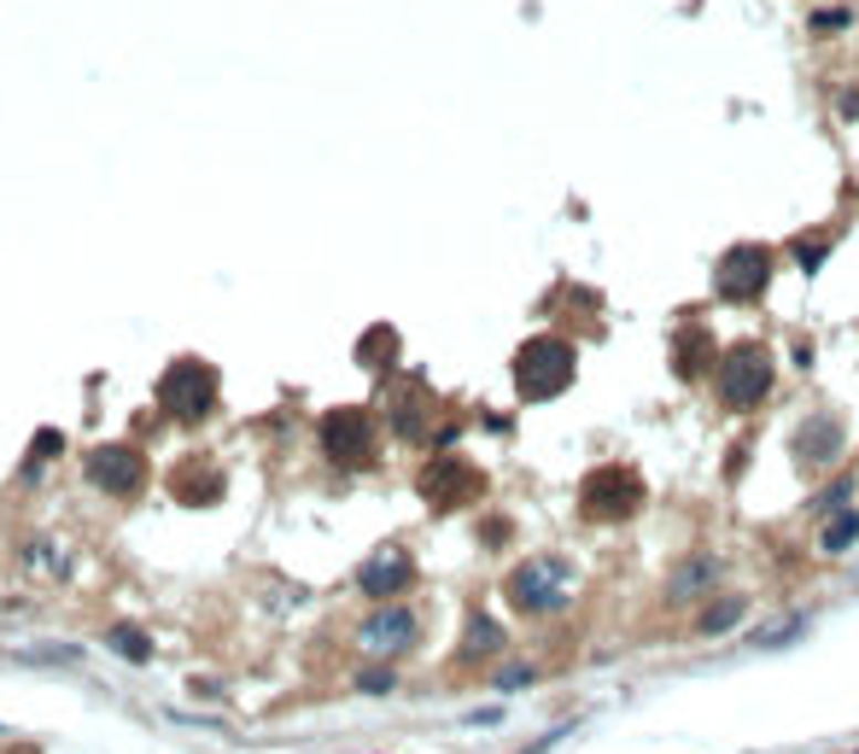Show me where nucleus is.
<instances>
[{"label": "nucleus", "mask_w": 859, "mask_h": 754, "mask_svg": "<svg viewBox=\"0 0 859 754\" xmlns=\"http://www.w3.org/2000/svg\"><path fill=\"white\" fill-rule=\"evenodd\" d=\"M848 24H853V12H842V7H825L813 18V30H848Z\"/></svg>", "instance_id": "6ab92c4d"}, {"label": "nucleus", "mask_w": 859, "mask_h": 754, "mask_svg": "<svg viewBox=\"0 0 859 754\" xmlns=\"http://www.w3.org/2000/svg\"><path fill=\"white\" fill-rule=\"evenodd\" d=\"M825 252H830V240H825V234H813V240L802 234V240H795V263H802L807 275L818 270V263H825Z\"/></svg>", "instance_id": "a211bd4d"}, {"label": "nucleus", "mask_w": 859, "mask_h": 754, "mask_svg": "<svg viewBox=\"0 0 859 754\" xmlns=\"http://www.w3.org/2000/svg\"><path fill=\"white\" fill-rule=\"evenodd\" d=\"M497 649H503V626H497V620H485V615H474V620H468V638H462V661L497 656Z\"/></svg>", "instance_id": "f3484780"}, {"label": "nucleus", "mask_w": 859, "mask_h": 754, "mask_svg": "<svg viewBox=\"0 0 859 754\" xmlns=\"http://www.w3.org/2000/svg\"><path fill=\"white\" fill-rule=\"evenodd\" d=\"M643 509V474L638 468H626V462H608V468H590L585 485H579V515L585 521H631Z\"/></svg>", "instance_id": "7ed1b4c3"}, {"label": "nucleus", "mask_w": 859, "mask_h": 754, "mask_svg": "<svg viewBox=\"0 0 859 754\" xmlns=\"http://www.w3.org/2000/svg\"><path fill=\"white\" fill-rule=\"evenodd\" d=\"M713 579H720V562L713 556H684L679 567H672L667 579V603H690V597H708Z\"/></svg>", "instance_id": "4468645a"}, {"label": "nucleus", "mask_w": 859, "mask_h": 754, "mask_svg": "<svg viewBox=\"0 0 859 754\" xmlns=\"http://www.w3.org/2000/svg\"><path fill=\"white\" fill-rule=\"evenodd\" d=\"M573 375H579V352H573V339H562V334H532L515 352V392L526 404L562 398L573 386Z\"/></svg>", "instance_id": "f03ea898"}, {"label": "nucleus", "mask_w": 859, "mask_h": 754, "mask_svg": "<svg viewBox=\"0 0 859 754\" xmlns=\"http://www.w3.org/2000/svg\"><path fill=\"white\" fill-rule=\"evenodd\" d=\"M802 444H795V451H802V462L807 468H830L836 457L848 451V439H842V421L836 416H807L802 421V433H795Z\"/></svg>", "instance_id": "f8f14e48"}, {"label": "nucleus", "mask_w": 859, "mask_h": 754, "mask_svg": "<svg viewBox=\"0 0 859 754\" xmlns=\"http://www.w3.org/2000/svg\"><path fill=\"white\" fill-rule=\"evenodd\" d=\"M480 485H485V480H480L468 462L444 457V462H433V468L421 474V498L433 503V509H457V503H474V498H480Z\"/></svg>", "instance_id": "0eeeda50"}, {"label": "nucleus", "mask_w": 859, "mask_h": 754, "mask_svg": "<svg viewBox=\"0 0 859 754\" xmlns=\"http://www.w3.org/2000/svg\"><path fill=\"white\" fill-rule=\"evenodd\" d=\"M772 281V247H731L713 263V293L725 304H754Z\"/></svg>", "instance_id": "39448f33"}, {"label": "nucleus", "mask_w": 859, "mask_h": 754, "mask_svg": "<svg viewBox=\"0 0 859 754\" xmlns=\"http://www.w3.org/2000/svg\"><path fill=\"white\" fill-rule=\"evenodd\" d=\"M848 485H853V480H836V485H830V492H825V498H818L813 509H830V503H842V498H848Z\"/></svg>", "instance_id": "4be33fe9"}, {"label": "nucleus", "mask_w": 859, "mask_h": 754, "mask_svg": "<svg viewBox=\"0 0 859 754\" xmlns=\"http://www.w3.org/2000/svg\"><path fill=\"white\" fill-rule=\"evenodd\" d=\"M211 392H217V375L205 369V363H181V369L164 380V404H170L181 421H199L211 410Z\"/></svg>", "instance_id": "6e6552de"}, {"label": "nucleus", "mask_w": 859, "mask_h": 754, "mask_svg": "<svg viewBox=\"0 0 859 754\" xmlns=\"http://www.w3.org/2000/svg\"><path fill=\"white\" fill-rule=\"evenodd\" d=\"M859 544V509H842V515L825 521V533H818V549L825 556H848V549Z\"/></svg>", "instance_id": "dca6fc26"}, {"label": "nucleus", "mask_w": 859, "mask_h": 754, "mask_svg": "<svg viewBox=\"0 0 859 754\" xmlns=\"http://www.w3.org/2000/svg\"><path fill=\"white\" fill-rule=\"evenodd\" d=\"M416 643V615L409 608H375V615L363 620V649H375V656H398V649Z\"/></svg>", "instance_id": "9d476101"}, {"label": "nucleus", "mask_w": 859, "mask_h": 754, "mask_svg": "<svg viewBox=\"0 0 859 754\" xmlns=\"http://www.w3.org/2000/svg\"><path fill=\"white\" fill-rule=\"evenodd\" d=\"M363 690H392V672H386V667H368V672H363Z\"/></svg>", "instance_id": "412c9836"}, {"label": "nucleus", "mask_w": 859, "mask_h": 754, "mask_svg": "<svg viewBox=\"0 0 859 754\" xmlns=\"http://www.w3.org/2000/svg\"><path fill=\"white\" fill-rule=\"evenodd\" d=\"M567 579H573L567 562L532 556V562H521L515 574L503 579V597H509V608H515V615H549V608L567 603Z\"/></svg>", "instance_id": "20e7f679"}, {"label": "nucleus", "mask_w": 859, "mask_h": 754, "mask_svg": "<svg viewBox=\"0 0 859 754\" xmlns=\"http://www.w3.org/2000/svg\"><path fill=\"white\" fill-rule=\"evenodd\" d=\"M672 369H679V380L713 375V334L708 328H679L672 334Z\"/></svg>", "instance_id": "ddd939ff"}, {"label": "nucleus", "mask_w": 859, "mask_h": 754, "mask_svg": "<svg viewBox=\"0 0 859 754\" xmlns=\"http://www.w3.org/2000/svg\"><path fill=\"white\" fill-rule=\"evenodd\" d=\"M88 480L99 485V492H135L140 485V457L129 451V444H106V451L88 457Z\"/></svg>", "instance_id": "9b49d317"}, {"label": "nucleus", "mask_w": 859, "mask_h": 754, "mask_svg": "<svg viewBox=\"0 0 859 754\" xmlns=\"http://www.w3.org/2000/svg\"><path fill=\"white\" fill-rule=\"evenodd\" d=\"M713 392L731 416H754L772 398V352L761 339H736L713 363Z\"/></svg>", "instance_id": "f257e3e1"}, {"label": "nucleus", "mask_w": 859, "mask_h": 754, "mask_svg": "<svg viewBox=\"0 0 859 754\" xmlns=\"http://www.w3.org/2000/svg\"><path fill=\"white\" fill-rule=\"evenodd\" d=\"M409 579H416V562H409L404 549H380V556H368L363 574H357V585H363L375 603H392L398 590H409Z\"/></svg>", "instance_id": "1a4fd4ad"}, {"label": "nucleus", "mask_w": 859, "mask_h": 754, "mask_svg": "<svg viewBox=\"0 0 859 754\" xmlns=\"http://www.w3.org/2000/svg\"><path fill=\"white\" fill-rule=\"evenodd\" d=\"M743 615H748V597H713L708 608H702V620H695V631H702V638H725L731 626H743Z\"/></svg>", "instance_id": "2eb2a0df"}, {"label": "nucleus", "mask_w": 859, "mask_h": 754, "mask_svg": "<svg viewBox=\"0 0 859 754\" xmlns=\"http://www.w3.org/2000/svg\"><path fill=\"white\" fill-rule=\"evenodd\" d=\"M532 679H538L532 667H503V672H497V684H503V690H521V684H532Z\"/></svg>", "instance_id": "aec40b11"}, {"label": "nucleus", "mask_w": 859, "mask_h": 754, "mask_svg": "<svg viewBox=\"0 0 859 754\" xmlns=\"http://www.w3.org/2000/svg\"><path fill=\"white\" fill-rule=\"evenodd\" d=\"M322 451L339 468H368L375 462V421L363 410H327L322 416Z\"/></svg>", "instance_id": "423d86ee"}]
</instances>
